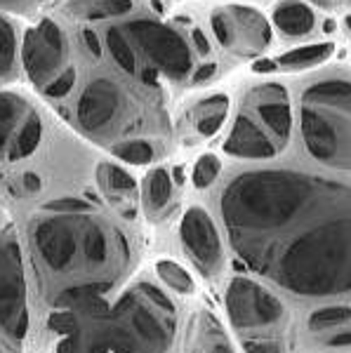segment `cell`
Wrapping results in <instances>:
<instances>
[{
	"label": "cell",
	"instance_id": "83f0119b",
	"mask_svg": "<svg viewBox=\"0 0 351 353\" xmlns=\"http://www.w3.org/2000/svg\"><path fill=\"white\" fill-rule=\"evenodd\" d=\"M219 170H222V163H219L217 156L212 153H205L201 156L194 165V174H191V181H194L196 189H208L214 179H217Z\"/></svg>",
	"mask_w": 351,
	"mask_h": 353
},
{
	"label": "cell",
	"instance_id": "cb8c5ba5",
	"mask_svg": "<svg viewBox=\"0 0 351 353\" xmlns=\"http://www.w3.org/2000/svg\"><path fill=\"white\" fill-rule=\"evenodd\" d=\"M99 184L101 189H104L109 196H116V193H132L137 189V181L132 179V174H128L123 168H118V165H109L104 163L99 168Z\"/></svg>",
	"mask_w": 351,
	"mask_h": 353
},
{
	"label": "cell",
	"instance_id": "7a4b0ae2",
	"mask_svg": "<svg viewBox=\"0 0 351 353\" xmlns=\"http://www.w3.org/2000/svg\"><path fill=\"white\" fill-rule=\"evenodd\" d=\"M36 264L41 261L45 288L59 283L52 301L59 294L78 288H109L116 273L128 261V245L118 231H111L101 219L81 214H52L36 219L31 226Z\"/></svg>",
	"mask_w": 351,
	"mask_h": 353
},
{
	"label": "cell",
	"instance_id": "603a6c76",
	"mask_svg": "<svg viewBox=\"0 0 351 353\" xmlns=\"http://www.w3.org/2000/svg\"><path fill=\"white\" fill-rule=\"evenodd\" d=\"M156 273L163 283L174 290L177 294H191L194 292V278L189 276V271L184 266H179L177 261H170V259H161L156 264Z\"/></svg>",
	"mask_w": 351,
	"mask_h": 353
},
{
	"label": "cell",
	"instance_id": "3957f363",
	"mask_svg": "<svg viewBox=\"0 0 351 353\" xmlns=\"http://www.w3.org/2000/svg\"><path fill=\"white\" fill-rule=\"evenodd\" d=\"M177 330V309L163 290L139 283L109 306L104 334L111 353H166Z\"/></svg>",
	"mask_w": 351,
	"mask_h": 353
},
{
	"label": "cell",
	"instance_id": "f1b7e54d",
	"mask_svg": "<svg viewBox=\"0 0 351 353\" xmlns=\"http://www.w3.org/2000/svg\"><path fill=\"white\" fill-rule=\"evenodd\" d=\"M81 325V316L76 311H69V309H57L48 316V327L52 330L54 334L59 337H69L73 334Z\"/></svg>",
	"mask_w": 351,
	"mask_h": 353
},
{
	"label": "cell",
	"instance_id": "9c48e42d",
	"mask_svg": "<svg viewBox=\"0 0 351 353\" xmlns=\"http://www.w3.org/2000/svg\"><path fill=\"white\" fill-rule=\"evenodd\" d=\"M179 238L191 261L198 266L203 276H212L222 266V238L203 208H189L182 217Z\"/></svg>",
	"mask_w": 351,
	"mask_h": 353
},
{
	"label": "cell",
	"instance_id": "f6af8a7d",
	"mask_svg": "<svg viewBox=\"0 0 351 353\" xmlns=\"http://www.w3.org/2000/svg\"><path fill=\"white\" fill-rule=\"evenodd\" d=\"M349 3H351V0H349Z\"/></svg>",
	"mask_w": 351,
	"mask_h": 353
},
{
	"label": "cell",
	"instance_id": "6da1fadb",
	"mask_svg": "<svg viewBox=\"0 0 351 353\" xmlns=\"http://www.w3.org/2000/svg\"><path fill=\"white\" fill-rule=\"evenodd\" d=\"M234 252L302 297L351 292V186L297 170H252L222 193Z\"/></svg>",
	"mask_w": 351,
	"mask_h": 353
},
{
	"label": "cell",
	"instance_id": "8d00e7d4",
	"mask_svg": "<svg viewBox=\"0 0 351 353\" xmlns=\"http://www.w3.org/2000/svg\"><path fill=\"white\" fill-rule=\"evenodd\" d=\"M21 181H24V189L26 191H41V176L33 174V172H26L24 176H21Z\"/></svg>",
	"mask_w": 351,
	"mask_h": 353
},
{
	"label": "cell",
	"instance_id": "7c38bea8",
	"mask_svg": "<svg viewBox=\"0 0 351 353\" xmlns=\"http://www.w3.org/2000/svg\"><path fill=\"white\" fill-rule=\"evenodd\" d=\"M224 151L236 158H250V161H269L279 153V146L271 137L252 121L250 116L241 113L234 123V130L226 137Z\"/></svg>",
	"mask_w": 351,
	"mask_h": 353
},
{
	"label": "cell",
	"instance_id": "9a60e30c",
	"mask_svg": "<svg viewBox=\"0 0 351 353\" xmlns=\"http://www.w3.org/2000/svg\"><path fill=\"white\" fill-rule=\"evenodd\" d=\"M231 24H234V28H239L245 43L254 50L267 48L271 41L269 24L264 21L262 14L250 8H231Z\"/></svg>",
	"mask_w": 351,
	"mask_h": 353
},
{
	"label": "cell",
	"instance_id": "ba28073f",
	"mask_svg": "<svg viewBox=\"0 0 351 353\" xmlns=\"http://www.w3.org/2000/svg\"><path fill=\"white\" fill-rule=\"evenodd\" d=\"M69 57V45L61 28L52 19H43L36 26L26 28L21 43V61L28 81L33 85H48L59 76L61 66Z\"/></svg>",
	"mask_w": 351,
	"mask_h": 353
},
{
	"label": "cell",
	"instance_id": "ee69618b",
	"mask_svg": "<svg viewBox=\"0 0 351 353\" xmlns=\"http://www.w3.org/2000/svg\"><path fill=\"white\" fill-rule=\"evenodd\" d=\"M347 26H349V28H351V14H349V17H347Z\"/></svg>",
	"mask_w": 351,
	"mask_h": 353
},
{
	"label": "cell",
	"instance_id": "44dd1931",
	"mask_svg": "<svg viewBox=\"0 0 351 353\" xmlns=\"http://www.w3.org/2000/svg\"><path fill=\"white\" fill-rule=\"evenodd\" d=\"M335 45L332 43H319V45H307V48H295L290 52H285L279 59L281 66L285 68H304V66H314L319 61L328 59L332 54Z\"/></svg>",
	"mask_w": 351,
	"mask_h": 353
},
{
	"label": "cell",
	"instance_id": "ab89813d",
	"mask_svg": "<svg viewBox=\"0 0 351 353\" xmlns=\"http://www.w3.org/2000/svg\"><path fill=\"white\" fill-rule=\"evenodd\" d=\"M210 353H234V349H231L229 341H224V339H212Z\"/></svg>",
	"mask_w": 351,
	"mask_h": 353
},
{
	"label": "cell",
	"instance_id": "7402d4cb",
	"mask_svg": "<svg viewBox=\"0 0 351 353\" xmlns=\"http://www.w3.org/2000/svg\"><path fill=\"white\" fill-rule=\"evenodd\" d=\"M106 45L109 52L118 66L126 73H137V57L132 52V43H130L128 33H123V28H109L106 31Z\"/></svg>",
	"mask_w": 351,
	"mask_h": 353
},
{
	"label": "cell",
	"instance_id": "7bdbcfd3",
	"mask_svg": "<svg viewBox=\"0 0 351 353\" xmlns=\"http://www.w3.org/2000/svg\"><path fill=\"white\" fill-rule=\"evenodd\" d=\"M174 179H177V181H182V170H174Z\"/></svg>",
	"mask_w": 351,
	"mask_h": 353
},
{
	"label": "cell",
	"instance_id": "f546056e",
	"mask_svg": "<svg viewBox=\"0 0 351 353\" xmlns=\"http://www.w3.org/2000/svg\"><path fill=\"white\" fill-rule=\"evenodd\" d=\"M73 83H76V68L66 66L59 76L45 85V94L52 97V99H61V97H66L73 90Z\"/></svg>",
	"mask_w": 351,
	"mask_h": 353
},
{
	"label": "cell",
	"instance_id": "f35d334b",
	"mask_svg": "<svg viewBox=\"0 0 351 353\" xmlns=\"http://www.w3.org/2000/svg\"><path fill=\"white\" fill-rule=\"evenodd\" d=\"M274 68H276V61H271V59H259V61H254V64H252L254 73H271Z\"/></svg>",
	"mask_w": 351,
	"mask_h": 353
},
{
	"label": "cell",
	"instance_id": "60d3db41",
	"mask_svg": "<svg viewBox=\"0 0 351 353\" xmlns=\"http://www.w3.org/2000/svg\"><path fill=\"white\" fill-rule=\"evenodd\" d=\"M144 81H146V83H156V71H154V68H146Z\"/></svg>",
	"mask_w": 351,
	"mask_h": 353
},
{
	"label": "cell",
	"instance_id": "8fae6325",
	"mask_svg": "<svg viewBox=\"0 0 351 353\" xmlns=\"http://www.w3.org/2000/svg\"><path fill=\"white\" fill-rule=\"evenodd\" d=\"M76 313L81 316V325L76 332L57 344V353H111L104 334V318L109 313V301L101 299Z\"/></svg>",
	"mask_w": 351,
	"mask_h": 353
},
{
	"label": "cell",
	"instance_id": "4fadbf2b",
	"mask_svg": "<svg viewBox=\"0 0 351 353\" xmlns=\"http://www.w3.org/2000/svg\"><path fill=\"white\" fill-rule=\"evenodd\" d=\"M257 111L264 125L271 130V134L279 139V144H285L292 132V111L288 104V92L281 85H264L257 90Z\"/></svg>",
	"mask_w": 351,
	"mask_h": 353
},
{
	"label": "cell",
	"instance_id": "2e32d148",
	"mask_svg": "<svg viewBox=\"0 0 351 353\" xmlns=\"http://www.w3.org/2000/svg\"><path fill=\"white\" fill-rule=\"evenodd\" d=\"M274 21L283 33H288V36H307L316 24L314 12H311L307 5L297 3V0L283 3L281 8L276 10Z\"/></svg>",
	"mask_w": 351,
	"mask_h": 353
},
{
	"label": "cell",
	"instance_id": "ffe728a7",
	"mask_svg": "<svg viewBox=\"0 0 351 353\" xmlns=\"http://www.w3.org/2000/svg\"><path fill=\"white\" fill-rule=\"evenodd\" d=\"M41 137H43V123L36 113H28L26 121L21 123L19 132L14 134L12 144L8 149V158L10 161H19V158L31 156L33 151L38 149L41 144Z\"/></svg>",
	"mask_w": 351,
	"mask_h": 353
},
{
	"label": "cell",
	"instance_id": "ac0fdd59",
	"mask_svg": "<svg viewBox=\"0 0 351 353\" xmlns=\"http://www.w3.org/2000/svg\"><path fill=\"white\" fill-rule=\"evenodd\" d=\"M26 113V101L12 92H0V156L10 149L14 128Z\"/></svg>",
	"mask_w": 351,
	"mask_h": 353
},
{
	"label": "cell",
	"instance_id": "277c9868",
	"mask_svg": "<svg viewBox=\"0 0 351 353\" xmlns=\"http://www.w3.org/2000/svg\"><path fill=\"white\" fill-rule=\"evenodd\" d=\"M302 137L314 161L351 172V81L328 78L304 90Z\"/></svg>",
	"mask_w": 351,
	"mask_h": 353
},
{
	"label": "cell",
	"instance_id": "d4e9b609",
	"mask_svg": "<svg viewBox=\"0 0 351 353\" xmlns=\"http://www.w3.org/2000/svg\"><path fill=\"white\" fill-rule=\"evenodd\" d=\"M113 156L121 158L123 163H132V165H146L154 161L156 151L149 141L144 139H132V141H123V144L113 146Z\"/></svg>",
	"mask_w": 351,
	"mask_h": 353
},
{
	"label": "cell",
	"instance_id": "d590c367",
	"mask_svg": "<svg viewBox=\"0 0 351 353\" xmlns=\"http://www.w3.org/2000/svg\"><path fill=\"white\" fill-rule=\"evenodd\" d=\"M214 71H217V66L214 64H205V66H201L198 71L191 76V83H205V81H210V78L214 76Z\"/></svg>",
	"mask_w": 351,
	"mask_h": 353
},
{
	"label": "cell",
	"instance_id": "bcb514c9",
	"mask_svg": "<svg viewBox=\"0 0 351 353\" xmlns=\"http://www.w3.org/2000/svg\"><path fill=\"white\" fill-rule=\"evenodd\" d=\"M0 353H3V351H0Z\"/></svg>",
	"mask_w": 351,
	"mask_h": 353
},
{
	"label": "cell",
	"instance_id": "5b68a950",
	"mask_svg": "<svg viewBox=\"0 0 351 353\" xmlns=\"http://www.w3.org/2000/svg\"><path fill=\"white\" fill-rule=\"evenodd\" d=\"M0 332L12 344H21L28 332L26 278L19 236L12 226L0 233Z\"/></svg>",
	"mask_w": 351,
	"mask_h": 353
},
{
	"label": "cell",
	"instance_id": "b9f144b4",
	"mask_svg": "<svg viewBox=\"0 0 351 353\" xmlns=\"http://www.w3.org/2000/svg\"><path fill=\"white\" fill-rule=\"evenodd\" d=\"M316 5H321V8H330L332 5V0H314Z\"/></svg>",
	"mask_w": 351,
	"mask_h": 353
},
{
	"label": "cell",
	"instance_id": "836d02e7",
	"mask_svg": "<svg viewBox=\"0 0 351 353\" xmlns=\"http://www.w3.org/2000/svg\"><path fill=\"white\" fill-rule=\"evenodd\" d=\"M83 41H85V48H88V52L94 57V59H99L101 57V43L97 38V33L92 31V28H83Z\"/></svg>",
	"mask_w": 351,
	"mask_h": 353
},
{
	"label": "cell",
	"instance_id": "8992f818",
	"mask_svg": "<svg viewBox=\"0 0 351 353\" xmlns=\"http://www.w3.org/2000/svg\"><path fill=\"white\" fill-rule=\"evenodd\" d=\"M126 31L130 43L137 45L139 52L154 61L161 73L172 81L189 76L194 59L189 54V45L177 31L154 19H134L126 26Z\"/></svg>",
	"mask_w": 351,
	"mask_h": 353
},
{
	"label": "cell",
	"instance_id": "30bf717a",
	"mask_svg": "<svg viewBox=\"0 0 351 353\" xmlns=\"http://www.w3.org/2000/svg\"><path fill=\"white\" fill-rule=\"evenodd\" d=\"M121 109V90L116 83L99 78L85 88V92L78 99L76 113L78 123L85 130H101L106 128Z\"/></svg>",
	"mask_w": 351,
	"mask_h": 353
},
{
	"label": "cell",
	"instance_id": "1f68e13d",
	"mask_svg": "<svg viewBox=\"0 0 351 353\" xmlns=\"http://www.w3.org/2000/svg\"><path fill=\"white\" fill-rule=\"evenodd\" d=\"M212 31L217 36V41L224 45V48H234L236 45V33H234V24L226 14H214L212 17Z\"/></svg>",
	"mask_w": 351,
	"mask_h": 353
},
{
	"label": "cell",
	"instance_id": "e575fe53",
	"mask_svg": "<svg viewBox=\"0 0 351 353\" xmlns=\"http://www.w3.org/2000/svg\"><path fill=\"white\" fill-rule=\"evenodd\" d=\"M191 41H194L198 54H210V41H208L205 33H203L201 28H194V33H191Z\"/></svg>",
	"mask_w": 351,
	"mask_h": 353
},
{
	"label": "cell",
	"instance_id": "e0dca14e",
	"mask_svg": "<svg viewBox=\"0 0 351 353\" xmlns=\"http://www.w3.org/2000/svg\"><path fill=\"white\" fill-rule=\"evenodd\" d=\"M170 196H172V176H170V172L163 168L151 170L144 179V189H141L146 212L149 214L161 212V210L170 203Z\"/></svg>",
	"mask_w": 351,
	"mask_h": 353
},
{
	"label": "cell",
	"instance_id": "74e56055",
	"mask_svg": "<svg viewBox=\"0 0 351 353\" xmlns=\"http://www.w3.org/2000/svg\"><path fill=\"white\" fill-rule=\"evenodd\" d=\"M328 344L330 346H351V330H347V332H339L335 334V337L328 339Z\"/></svg>",
	"mask_w": 351,
	"mask_h": 353
},
{
	"label": "cell",
	"instance_id": "484cf974",
	"mask_svg": "<svg viewBox=\"0 0 351 353\" xmlns=\"http://www.w3.org/2000/svg\"><path fill=\"white\" fill-rule=\"evenodd\" d=\"M351 321V306H323V309L314 311L309 316V327L311 330H330L337 325Z\"/></svg>",
	"mask_w": 351,
	"mask_h": 353
},
{
	"label": "cell",
	"instance_id": "d6a6232c",
	"mask_svg": "<svg viewBox=\"0 0 351 353\" xmlns=\"http://www.w3.org/2000/svg\"><path fill=\"white\" fill-rule=\"evenodd\" d=\"M243 349H245V353H283L276 339H245Z\"/></svg>",
	"mask_w": 351,
	"mask_h": 353
},
{
	"label": "cell",
	"instance_id": "52a82bcc",
	"mask_svg": "<svg viewBox=\"0 0 351 353\" xmlns=\"http://www.w3.org/2000/svg\"><path fill=\"white\" fill-rule=\"evenodd\" d=\"M226 311H229V321L239 330H257L269 327L283 321L285 316V306L269 292L264 285L245 276H236L226 288Z\"/></svg>",
	"mask_w": 351,
	"mask_h": 353
},
{
	"label": "cell",
	"instance_id": "4dcf8cb0",
	"mask_svg": "<svg viewBox=\"0 0 351 353\" xmlns=\"http://www.w3.org/2000/svg\"><path fill=\"white\" fill-rule=\"evenodd\" d=\"M45 210L54 214H81L92 210V203L83 201V198H59V201L45 203Z\"/></svg>",
	"mask_w": 351,
	"mask_h": 353
},
{
	"label": "cell",
	"instance_id": "4316f807",
	"mask_svg": "<svg viewBox=\"0 0 351 353\" xmlns=\"http://www.w3.org/2000/svg\"><path fill=\"white\" fill-rule=\"evenodd\" d=\"M17 57V36L14 26L5 17H0V76L8 73Z\"/></svg>",
	"mask_w": 351,
	"mask_h": 353
},
{
	"label": "cell",
	"instance_id": "d6986e66",
	"mask_svg": "<svg viewBox=\"0 0 351 353\" xmlns=\"http://www.w3.org/2000/svg\"><path fill=\"white\" fill-rule=\"evenodd\" d=\"M229 113V99L224 94H214L208 101H203L196 111V130L201 137H212L224 125V118Z\"/></svg>",
	"mask_w": 351,
	"mask_h": 353
},
{
	"label": "cell",
	"instance_id": "5bb4252c",
	"mask_svg": "<svg viewBox=\"0 0 351 353\" xmlns=\"http://www.w3.org/2000/svg\"><path fill=\"white\" fill-rule=\"evenodd\" d=\"M132 10V0H69L66 12L73 19L83 21H101L109 17H121Z\"/></svg>",
	"mask_w": 351,
	"mask_h": 353
}]
</instances>
